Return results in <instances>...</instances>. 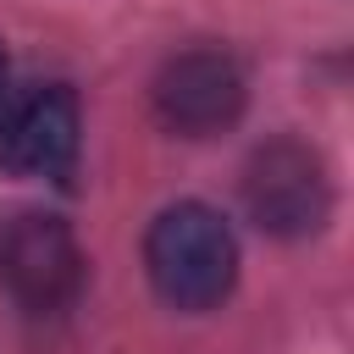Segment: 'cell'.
Segmentation results:
<instances>
[{"label": "cell", "mask_w": 354, "mask_h": 354, "mask_svg": "<svg viewBox=\"0 0 354 354\" xmlns=\"http://www.w3.org/2000/svg\"><path fill=\"white\" fill-rule=\"evenodd\" d=\"M0 288L28 315H61L83 288V249L55 210H11L0 221Z\"/></svg>", "instance_id": "7a4b0ae2"}, {"label": "cell", "mask_w": 354, "mask_h": 354, "mask_svg": "<svg viewBox=\"0 0 354 354\" xmlns=\"http://www.w3.org/2000/svg\"><path fill=\"white\" fill-rule=\"evenodd\" d=\"M155 116L183 133V138H210L221 127H232L243 116V100H249V83H243V66L216 50V44H199V50H183L171 55L160 72H155Z\"/></svg>", "instance_id": "277c9868"}, {"label": "cell", "mask_w": 354, "mask_h": 354, "mask_svg": "<svg viewBox=\"0 0 354 354\" xmlns=\"http://www.w3.org/2000/svg\"><path fill=\"white\" fill-rule=\"evenodd\" d=\"M0 94H6V44H0Z\"/></svg>", "instance_id": "8992f818"}, {"label": "cell", "mask_w": 354, "mask_h": 354, "mask_svg": "<svg viewBox=\"0 0 354 354\" xmlns=\"http://www.w3.org/2000/svg\"><path fill=\"white\" fill-rule=\"evenodd\" d=\"M243 210L271 238H310L332 216L326 160L299 138H271L243 166Z\"/></svg>", "instance_id": "3957f363"}, {"label": "cell", "mask_w": 354, "mask_h": 354, "mask_svg": "<svg viewBox=\"0 0 354 354\" xmlns=\"http://www.w3.org/2000/svg\"><path fill=\"white\" fill-rule=\"evenodd\" d=\"M144 271L171 310H216L238 282V238L221 221V210L177 199L144 232Z\"/></svg>", "instance_id": "6da1fadb"}, {"label": "cell", "mask_w": 354, "mask_h": 354, "mask_svg": "<svg viewBox=\"0 0 354 354\" xmlns=\"http://www.w3.org/2000/svg\"><path fill=\"white\" fill-rule=\"evenodd\" d=\"M0 166L17 177L66 183L77 166V94L66 83H39L0 122Z\"/></svg>", "instance_id": "5b68a950"}]
</instances>
